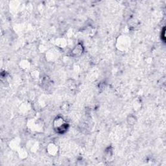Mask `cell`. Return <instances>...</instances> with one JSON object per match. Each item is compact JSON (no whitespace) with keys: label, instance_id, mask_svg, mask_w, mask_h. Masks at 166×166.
<instances>
[{"label":"cell","instance_id":"obj_1","mask_svg":"<svg viewBox=\"0 0 166 166\" xmlns=\"http://www.w3.org/2000/svg\"><path fill=\"white\" fill-rule=\"evenodd\" d=\"M53 126L54 130L58 134H63L68 130L69 125L66 122L63 117H57L53 121Z\"/></svg>","mask_w":166,"mask_h":166},{"label":"cell","instance_id":"obj_2","mask_svg":"<svg viewBox=\"0 0 166 166\" xmlns=\"http://www.w3.org/2000/svg\"><path fill=\"white\" fill-rule=\"evenodd\" d=\"M84 51V46L81 43H78L72 50L71 55L74 57H79L83 55Z\"/></svg>","mask_w":166,"mask_h":166},{"label":"cell","instance_id":"obj_3","mask_svg":"<svg viewBox=\"0 0 166 166\" xmlns=\"http://www.w3.org/2000/svg\"><path fill=\"white\" fill-rule=\"evenodd\" d=\"M58 147L56 144L55 143H51L48 145V146L47 147V151L50 155L55 156V154H57L58 153Z\"/></svg>","mask_w":166,"mask_h":166},{"label":"cell","instance_id":"obj_4","mask_svg":"<svg viewBox=\"0 0 166 166\" xmlns=\"http://www.w3.org/2000/svg\"><path fill=\"white\" fill-rule=\"evenodd\" d=\"M127 122L129 125H134L136 122V117L132 115L129 116L127 118Z\"/></svg>","mask_w":166,"mask_h":166},{"label":"cell","instance_id":"obj_5","mask_svg":"<svg viewBox=\"0 0 166 166\" xmlns=\"http://www.w3.org/2000/svg\"><path fill=\"white\" fill-rule=\"evenodd\" d=\"M29 63L27 60L21 61V62L20 63V67L22 69H26L29 68Z\"/></svg>","mask_w":166,"mask_h":166}]
</instances>
